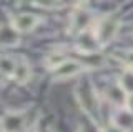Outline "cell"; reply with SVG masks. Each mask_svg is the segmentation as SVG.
I'll return each mask as SVG.
<instances>
[{
    "label": "cell",
    "instance_id": "obj_1",
    "mask_svg": "<svg viewBox=\"0 0 133 132\" xmlns=\"http://www.w3.org/2000/svg\"><path fill=\"white\" fill-rule=\"evenodd\" d=\"M75 94H77V100H78L83 112L87 115H90L91 119L97 117L100 104H98V95L95 92V87L91 85V82L87 79L78 82L77 89H75Z\"/></svg>",
    "mask_w": 133,
    "mask_h": 132
},
{
    "label": "cell",
    "instance_id": "obj_2",
    "mask_svg": "<svg viewBox=\"0 0 133 132\" xmlns=\"http://www.w3.org/2000/svg\"><path fill=\"white\" fill-rule=\"evenodd\" d=\"M118 30H120V20L116 15L110 14L98 22L97 28H95V35H97L100 45H107L116 37Z\"/></svg>",
    "mask_w": 133,
    "mask_h": 132
},
{
    "label": "cell",
    "instance_id": "obj_3",
    "mask_svg": "<svg viewBox=\"0 0 133 132\" xmlns=\"http://www.w3.org/2000/svg\"><path fill=\"white\" fill-rule=\"evenodd\" d=\"M25 127V114L18 110H12L0 117L2 132H22Z\"/></svg>",
    "mask_w": 133,
    "mask_h": 132
},
{
    "label": "cell",
    "instance_id": "obj_4",
    "mask_svg": "<svg viewBox=\"0 0 133 132\" xmlns=\"http://www.w3.org/2000/svg\"><path fill=\"white\" fill-rule=\"evenodd\" d=\"M40 23V19L37 17L35 14H17L10 19V25L15 28L18 34H27V32H32L33 28Z\"/></svg>",
    "mask_w": 133,
    "mask_h": 132
},
{
    "label": "cell",
    "instance_id": "obj_5",
    "mask_svg": "<svg viewBox=\"0 0 133 132\" xmlns=\"http://www.w3.org/2000/svg\"><path fill=\"white\" fill-rule=\"evenodd\" d=\"M100 47H102V45H100L95 32L85 30V32H82V34H78V37H77V49H78L80 53H83V55L97 53Z\"/></svg>",
    "mask_w": 133,
    "mask_h": 132
},
{
    "label": "cell",
    "instance_id": "obj_6",
    "mask_svg": "<svg viewBox=\"0 0 133 132\" xmlns=\"http://www.w3.org/2000/svg\"><path fill=\"white\" fill-rule=\"evenodd\" d=\"M91 25V14L85 9H77L72 14V19H70V32H75V34H82L85 30H90Z\"/></svg>",
    "mask_w": 133,
    "mask_h": 132
},
{
    "label": "cell",
    "instance_id": "obj_7",
    "mask_svg": "<svg viewBox=\"0 0 133 132\" xmlns=\"http://www.w3.org/2000/svg\"><path fill=\"white\" fill-rule=\"evenodd\" d=\"M82 70H83L82 62L73 60V59H66L63 64H60L55 70H52V72H53V77H55V79H70V77L78 75Z\"/></svg>",
    "mask_w": 133,
    "mask_h": 132
},
{
    "label": "cell",
    "instance_id": "obj_8",
    "mask_svg": "<svg viewBox=\"0 0 133 132\" xmlns=\"http://www.w3.org/2000/svg\"><path fill=\"white\" fill-rule=\"evenodd\" d=\"M113 122V127H116L122 132H130L133 129V114L125 107V109H118L111 119Z\"/></svg>",
    "mask_w": 133,
    "mask_h": 132
},
{
    "label": "cell",
    "instance_id": "obj_9",
    "mask_svg": "<svg viewBox=\"0 0 133 132\" xmlns=\"http://www.w3.org/2000/svg\"><path fill=\"white\" fill-rule=\"evenodd\" d=\"M32 77V69L28 65L27 60H18L15 67V74H14V80L17 84H27Z\"/></svg>",
    "mask_w": 133,
    "mask_h": 132
},
{
    "label": "cell",
    "instance_id": "obj_10",
    "mask_svg": "<svg viewBox=\"0 0 133 132\" xmlns=\"http://www.w3.org/2000/svg\"><path fill=\"white\" fill-rule=\"evenodd\" d=\"M18 42V32L12 25L0 27V45H15Z\"/></svg>",
    "mask_w": 133,
    "mask_h": 132
},
{
    "label": "cell",
    "instance_id": "obj_11",
    "mask_svg": "<svg viewBox=\"0 0 133 132\" xmlns=\"http://www.w3.org/2000/svg\"><path fill=\"white\" fill-rule=\"evenodd\" d=\"M17 62L8 55H0V74L3 77H14Z\"/></svg>",
    "mask_w": 133,
    "mask_h": 132
},
{
    "label": "cell",
    "instance_id": "obj_12",
    "mask_svg": "<svg viewBox=\"0 0 133 132\" xmlns=\"http://www.w3.org/2000/svg\"><path fill=\"white\" fill-rule=\"evenodd\" d=\"M118 85L122 87V90L127 95H130V94H133V69H127L122 77H120L118 80Z\"/></svg>",
    "mask_w": 133,
    "mask_h": 132
},
{
    "label": "cell",
    "instance_id": "obj_13",
    "mask_svg": "<svg viewBox=\"0 0 133 132\" xmlns=\"http://www.w3.org/2000/svg\"><path fill=\"white\" fill-rule=\"evenodd\" d=\"M66 59H68V57H66L63 52H52L47 59H45V64H47V67L50 69V70H55L58 65L63 64Z\"/></svg>",
    "mask_w": 133,
    "mask_h": 132
},
{
    "label": "cell",
    "instance_id": "obj_14",
    "mask_svg": "<svg viewBox=\"0 0 133 132\" xmlns=\"http://www.w3.org/2000/svg\"><path fill=\"white\" fill-rule=\"evenodd\" d=\"M118 57L120 60L123 62L125 65H127L128 69H133V49L131 50H123V52H118Z\"/></svg>",
    "mask_w": 133,
    "mask_h": 132
},
{
    "label": "cell",
    "instance_id": "obj_15",
    "mask_svg": "<svg viewBox=\"0 0 133 132\" xmlns=\"http://www.w3.org/2000/svg\"><path fill=\"white\" fill-rule=\"evenodd\" d=\"M78 132H100V129L95 125L93 122H87V124H82Z\"/></svg>",
    "mask_w": 133,
    "mask_h": 132
},
{
    "label": "cell",
    "instance_id": "obj_16",
    "mask_svg": "<svg viewBox=\"0 0 133 132\" xmlns=\"http://www.w3.org/2000/svg\"><path fill=\"white\" fill-rule=\"evenodd\" d=\"M125 107H127V109L133 114V94L127 95V100H125Z\"/></svg>",
    "mask_w": 133,
    "mask_h": 132
},
{
    "label": "cell",
    "instance_id": "obj_17",
    "mask_svg": "<svg viewBox=\"0 0 133 132\" xmlns=\"http://www.w3.org/2000/svg\"><path fill=\"white\" fill-rule=\"evenodd\" d=\"M0 132H2V129H0Z\"/></svg>",
    "mask_w": 133,
    "mask_h": 132
}]
</instances>
